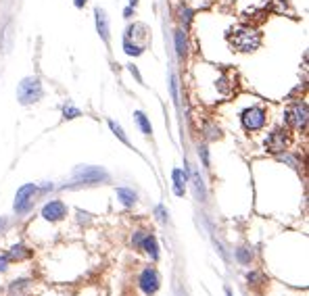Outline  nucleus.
I'll return each mask as SVG.
<instances>
[{
  "mask_svg": "<svg viewBox=\"0 0 309 296\" xmlns=\"http://www.w3.org/2000/svg\"><path fill=\"white\" fill-rule=\"evenodd\" d=\"M228 42L232 48L240 52H253L261 44V33L253 30V27H238V30L228 33Z\"/></svg>",
  "mask_w": 309,
  "mask_h": 296,
  "instance_id": "nucleus-1",
  "label": "nucleus"
},
{
  "mask_svg": "<svg viewBox=\"0 0 309 296\" xmlns=\"http://www.w3.org/2000/svg\"><path fill=\"white\" fill-rule=\"evenodd\" d=\"M17 98L21 104H32L42 98V83L38 77H25L17 88Z\"/></svg>",
  "mask_w": 309,
  "mask_h": 296,
  "instance_id": "nucleus-2",
  "label": "nucleus"
},
{
  "mask_svg": "<svg viewBox=\"0 0 309 296\" xmlns=\"http://www.w3.org/2000/svg\"><path fill=\"white\" fill-rule=\"evenodd\" d=\"M109 173L101 167H77L73 173V184H69V188L80 186V184H98V181H107Z\"/></svg>",
  "mask_w": 309,
  "mask_h": 296,
  "instance_id": "nucleus-3",
  "label": "nucleus"
},
{
  "mask_svg": "<svg viewBox=\"0 0 309 296\" xmlns=\"http://www.w3.org/2000/svg\"><path fill=\"white\" fill-rule=\"evenodd\" d=\"M265 121H268V115H265V111L261 107H251L242 113V125H244V130H249V132L261 130Z\"/></svg>",
  "mask_w": 309,
  "mask_h": 296,
  "instance_id": "nucleus-4",
  "label": "nucleus"
},
{
  "mask_svg": "<svg viewBox=\"0 0 309 296\" xmlns=\"http://www.w3.org/2000/svg\"><path fill=\"white\" fill-rule=\"evenodd\" d=\"M138 286L146 296H153L159 290V273L153 269V267H146V269L140 273L138 278Z\"/></svg>",
  "mask_w": 309,
  "mask_h": 296,
  "instance_id": "nucleus-5",
  "label": "nucleus"
},
{
  "mask_svg": "<svg viewBox=\"0 0 309 296\" xmlns=\"http://www.w3.org/2000/svg\"><path fill=\"white\" fill-rule=\"evenodd\" d=\"M36 192H38V188L34 184H25L23 188H19L17 198H15V211H17V213H25V211L32 207Z\"/></svg>",
  "mask_w": 309,
  "mask_h": 296,
  "instance_id": "nucleus-6",
  "label": "nucleus"
},
{
  "mask_svg": "<svg viewBox=\"0 0 309 296\" xmlns=\"http://www.w3.org/2000/svg\"><path fill=\"white\" fill-rule=\"evenodd\" d=\"M284 119L286 123L291 125V128H303L305 121H307V107L305 104H294V107H291L289 111L284 113Z\"/></svg>",
  "mask_w": 309,
  "mask_h": 296,
  "instance_id": "nucleus-7",
  "label": "nucleus"
},
{
  "mask_svg": "<svg viewBox=\"0 0 309 296\" xmlns=\"http://www.w3.org/2000/svg\"><path fill=\"white\" fill-rule=\"evenodd\" d=\"M286 146H289V133L284 130L272 132L268 140H265V148H268L270 152H282V150H286Z\"/></svg>",
  "mask_w": 309,
  "mask_h": 296,
  "instance_id": "nucleus-8",
  "label": "nucleus"
},
{
  "mask_svg": "<svg viewBox=\"0 0 309 296\" xmlns=\"http://www.w3.org/2000/svg\"><path fill=\"white\" fill-rule=\"evenodd\" d=\"M65 215H67V207L61 200H52L42 209V217H44L46 221H61Z\"/></svg>",
  "mask_w": 309,
  "mask_h": 296,
  "instance_id": "nucleus-9",
  "label": "nucleus"
},
{
  "mask_svg": "<svg viewBox=\"0 0 309 296\" xmlns=\"http://www.w3.org/2000/svg\"><path fill=\"white\" fill-rule=\"evenodd\" d=\"M96 27H98V33H101V38L104 42H109V21H107V15H104V11L96 9Z\"/></svg>",
  "mask_w": 309,
  "mask_h": 296,
  "instance_id": "nucleus-10",
  "label": "nucleus"
},
{
  "mask_svg": "<svg viewBox=\"0 0 309 296\" xmlns=\"http://www.w3.org/2000/svg\"><path fill=\"white\" fill-rule=\"evenodd\" d=\"M140 248H144L146 252H149L153 261H157V259H159V246H157V240H154V236H144V238H142V244H140Z\"/></svg>",
  "mask_w": 309,
  "mask_h": 296,
  "instance_id": "nucleus-11",
  "label": "nucleus"
},
{
  "mask_svg": "<svg viewBox=\"0 0 309 296\" xmlns=\"http://www.w3.org/2000/svg\"><path fill=\"white\" fill-rule=\"evenodd\" d=\"M32 257V250L30 248H25V246H13V248L9 250V255H6V259L9 261H23V259H30Z\"/></svg>",
  "mask_w": 309,
  "mask_h": 296,
  "instance_id": "nucleus-12",
  "label": "nucleus"
},
{
  "mask_svg": "<svg viewBox=\"0 0 309 296\" xmlns=\"http://www.w3.org/2000/svg\"><path fill=\"white\" fill-rule=\"evenodd\" d=\"M173 188L178 196H184V188H186V173L180 169H173Z\"/></svg>",
  "mask_w": 309,
  "mask_h": 296,
  "instance_id": "nucleus-13",
  "label": "nucleus"
},
{
  "mask_svg": "<svg viewBox=\"0 0 309 296\" xmlns=\"http://www.w3.org/2000/svg\"><path fill=\"white\" fill-rule=\"evenodd\" d=\"M175 52H178L180 59L186 56V38H184V32L182 30L175 32Z\"/></svg>",
  "mask_w": 309,
  "mask_h": 296,
  "instance_id": "nucleus-14",
  "label": "nucleus"
},
{
  "mask_svg": "<svg viewBox=\"0 0 309 296\" xmlns=\"http://www.w3.org/2000/svg\"><path fill=\"white\" fill-rule=\"evenodd\" d=\"M117 196L121 198V202L125 204V207H132V204L136 202V194L128 188H117Z\"/></svg>",
  "mask_w": 309,
  "mask_h": 296,
  "instance_id": "nucleus-15",
  "label": "nucleus"
},
{
  "mask_svg": "<svg viewBox=\"0 0 309 296\" xmlns=\"http://www.w3.org/2000/svg\"><path fill=\"white\" fill-rule=\"evenodd\" d=\"M136 121H138V125H140V130H142V133H146V136H149V133L153 132V130H151L149 119H146V115H144L142 111H138V113H136Z\"/></svg>",
  "mask_w": 309,
  "mask_h": 296,
  "instance_id": "nucleus-16",
  "label": "nucleus"
},
{
  "mask_svg": "<svg viewBox=\"0 0 309 296\" xmlns=\"http://www.w3.org/2000/svg\"><path fill=\"white\" fill-rule=\"evenodd\" d=\"M109 128H111V130H113V133H115V136H117L119 140H121V142H123V144H128V146H130V140H128V136H125V133H123V130H121V125H117L115 121H109Z\"/></svg>",
  "mask_w": 309,
  "mask_h": 296,
  "instance_id": "nucleus-17",
  "label": "nucleus"
},
{
  "mask_svg": "<svg viewBox=\"0 0 309 296\" xmlns=\"http://www.w3.org/2000/svg\"><path fill=\"white\" fill-rule=\"evenodd\" d=\"M236 257H238V261H240L242 265H249V263H251V259H253V255H251V252H249L247 248H238Z\"/></svg>",
  "mask_w": 309,
  "mask_h": 296,
  "instance_id": "nucleus-18",
  "label": "nucleus"
},
{
  "mask_svg": "<svg viewBox=\"0 0 309 296\" xmlns=\"http://www.w3.org/2000/svg\"><path fill=\"white\" fill-rule=\"evenodd\" d=\"M125 52H128V54H140V52H142V46H136V44H132V42L130 40H125Z\"/></svg>",
  "mask_w": 309,
  "mask_h": 296,
  "instance_id": "nucleus-19",
  "label": "nucleus"
},
{
  "mask_svg": "<svg viewBox=\"0 0 309 296\" xmlns=\"http://www.w3.org/2000/svg\"><path fill=\"white\" fill-rule=\"evenodd\" d=\"M63 113H65V117L67 119H73V117H77V115H80V111H77V109H73V107H65V111H63Z\"/></svg>",
  "mask_w": 309,
  "mask_h": 296,
  "instance_id": "nucleus-20",
  "label": "nucleus"
},
{
  "mask_svg": "<svg viewBox=\"0 0 309 296\" xmlns=\"http://www.w3.org/2000/svg\"><path fill=\"white\" fill-rule=\"evenodd\" d=\"M190 15H192V13L188 11V9H186V11H182V19H184L186 23H188V21H190Z\"/></svg>",
  "mask_w": 309,
  "mask_h": 296,
  "instance_id": "nucleus-21",
  "label": "nucleus"
},
{
  "mask_svg": "<svg viewBox=\"0 0 309 296\" xmlns=\"http://www.w3.org/2000/svg\"><path fill=\"white\" fill-rule=\"evenodd\" d=\"M84 4H86V0H75V6H77V9H82Z\"/></svg>",
  "mask_w": 309,
  "mask_h": 296,
  "instance_id": "nucleus-22",
  "label": "nucleus"
},
{
  "mask_svg": "<svg viewBox=\"0 0 309 296\" xmlns=\"http://www.w3.org/2000/svg\"><path fill=\"white\" fill-rule=\"evenodd\" d=\"M4 225H6V219H0V230H2Z\"/></svg>",
  "mask_w": 309,
  "mask_h": 296,
  "instance_id": "nucleus-23",
  "label": "nucleus"
},
{
  "mask_svg": "<svg viewBox=\"0 0 309 296\" xmlns=\"http://www.w3.org/2000/svg\"><path fill=\"white\" fill-rule=\"evenodd\" d=\"M136 2H138V0H130V4H132V6H136Z\"/></svg>",
  "mask_w": 309,
  "mask_h": 296,
  "instance_id": "nucleus-24",
  "label": "nucleus"
},
{
  "mask_svg": "<svg viewBox=\"0 0 309 296\" xmlns=\"http://www.w3.org/2000/svg\"><path fill=\"white\" fill-rule=\"evenodd\" d=\"M226 294H228V296H232V292H230V290H226Z\"/></svg>",
  "mask_w": 309,
  "mask_h": 296,
  "instance_id": "nucleus-25",
  "label": "nucleus"
}]
</instances>
